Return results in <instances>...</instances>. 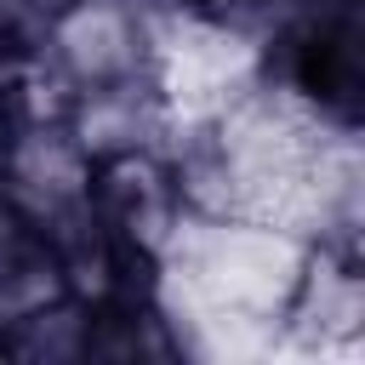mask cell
<instances>
[{"label":"cell","mask_w":365,"mask_h":365,"mask_svg":"<svg viewBox=\"0 0 365 365\" xmlns=\"http://www.w3.org/2000/svg\"><path fill=\"white\" fill-rule=\"evenodd\" d=\"M34 57L68 91V103L148 91L154 74V29L143 0H57L29 29Z\"/></svg>","instance_id":"6da1fadb"},{"label":"cell","mask_w":365,"mask_h":365,"mask_svg":"<svg viewBox=\"0 0 365 365\" xmlns=\"http://www.w3.org/2000/svg\"><path fill=\"white\" fill-rule=\"evenodd\" d=\"M86 211L91 228L143 274L160 268V257L171 251L182 211H188V182L177 171L171 154H160L148 137L131 143H108L91 148V171H86Z\"/></svg>","instance_id":"7a4b0ae2"},{"label":"cell","mask_w":365,"mask_h":365,"mask_svg":"<svg viewBox=\"0 0 365 365\" xmlns=\"http://www.w3.org/2000/svg\"><path fill=\"white\" fill-rule=\"evenodd\" d=\"M274 80L291 103L348 131L365 103V34L354 0L297 6L274 40Z\"/></svg>","instance_id":"3957f363"},{"label":"cell","mask_w":365,"mask_h":365,"mask_svg":"<svg viewBox=\"0 0 365 365\" xmlns=\"http://www.w3.org/2000/svg\"><path fill=\"white\" fill-rule=\"evenodd\" d=\"M359 314H365L359 251L348 240H319L302 257V274L291 291V331L308 342H336L359 331Z\"/></svg>","instance_id":"277c9868"},{"label":"cell","mask_w":365,"mask_h":365,"mask_svg":"<svg viewBox=\"0 0 365 365\" xmlns=\"http://www.w3.org/2000/svg\"><path fill=\"white\" fill-rule=\"evenodd\" d=\"M68 297V274H63V251L0 194V325L63 302Z\"/></svg>","instance_id":"5b68a950"},{"label":"cell","mask_w":365,"mask_h":365,"mask_svg":"<svg viewBox=\"0 0 365 365\" xmlns=\"http://www.w3.org/2000/svg\"><path fill=\"white\" fill-rule=\"evenodd\" d=\"M29 34V0H0V46Z\"/></svg>","instance_id":"8992f818"},{"label":"cell","mask_w":365,"mask_h":365,"mask_svg":"<svg viewBox=\"0 0 365 365\" xmlns=\"http://www.w3.org/2000/svg\"><path fill=\"white\" fill-rule=\"evenodd\" d=\"M188 6H217V11H228V6H251V0H188Z\"/></svg>","instance_id":"52a82bcc"}]
</instances>
